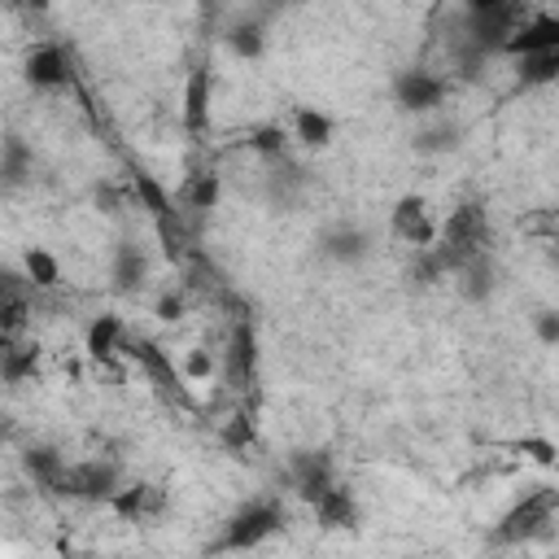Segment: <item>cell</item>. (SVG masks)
I'll list each match as a JSON object with an SVG mask.
<instances>
[{
  "instance_id": "7402d4cb",
  "label": "cell",
  "mask_w": 559,
  "mask_h": 559,
  "mask_svg": "<svg viewBox=\"0 0 559 559\" xmlns=\"http://www.w3.org/2000/svg\"><path fill=\"white\" fill-rule=\"evenodd\" d=\"M218 197H223V179H218L214 170H197V175L183 183V201H188L192 210H214Z\"/></svg>"
},
{
  "instance_id": "f546056e",
  "label": "cell",
  "mask_w": 559,
  "mask_h": 559,
  "mask_svg": "<svg viewBox=\"0 0 559 559\" xmlns=\"http://www.w3.org/2000/svg\"><path fill=\"white\" fill-rule=\"evenodd\" d=\"M533 332L542 345H559V310H537L533 314Z\"/></svg>"
},
{
  "instance_id": "e0dca14e",
  "label": "cell",
  "mask_w": 559,
  "mask_h": 559,
  "mask_svg": "<svg viewBox=\"0 0 559 559\" xmlns=\"http://www.w3.org/2000/svg\"><path fill=\"white\" fill-rule=\"evenodd\" d=\"M293 131H297V140L306 144V148H328L332 144V135H336V122L323 114V109H297V118H293Z\"/></svg>"
},
{
  "instance_id": "ac0fdd59",
  "label": "cell",
  "mask_w": 559,
  "mask_h": 559,
  "mask_svg": "<svg viewBox=\"0 0 559 559\" xmlns=\"http://www.w3.org/2000/svg\"><path fill=\"white\" fill-rule=\"evenodd\" d=\"M22 271H26V280H31V288H57V284H61V262H57V253L44 249V245H31V249L22 253Z\"/></svg>"
},
{
  "instance_id": "ba28073f",
  "label": "cell",
  "mask_w": 559,
  "mask_h": 559,
  "mask_svg": "<svg viewBox=\"0 0 559 559\" xmlns=\"http://www.w3.org/2000/svg\"><path fill=\"white\" fill-rule=\"evenodd\" d=\"M22 70H26V83L39 87V92H61V87L70 83V61H66V52H61L57 44L31 48Z\"/></svg>"
},
{
  "instance_id": "d6986e66",
  "label": "cell",
  "mask_w": 559,
  "mask_h": 559,
  "mask_svg": "<svg viewBox=\"0 0 559 559\" xmlns=\"http://www.w3.org/2000/svg\"><path fill=\"white\" fill-rule=\"evenodd\" d=\"M131 358H135L162 389H175V384H179V371H175V362L162 354V345H153V341H131Z\"/></svg>"
},
{
  "instance_id": "8992f818",
  "label": "cell",
  "mask_w": 559,
  "mask_h": 559,
  "mask_svg": "<svg viewBox=\"0 0 559 559\" xmlns=\"http://www.w3.org/2000/svg\"><path fill=\"white\" fill-rule=\"evenodd\" d=\"M389 223H393V231H397L406 245H415V249H432V245H437V236H441V227L428 218V201H424L419 192L397 197V205H393Z\"/></svg>"
},
{
  "instance_id": "4fadbf2b",
  "label": "cell",
  "mask_w": 559,
  "mask_h": 559,
  "mask_svg": "<svg viewBox=\"0 0 559 559\" xmlns=\"http://www.w3.org/2000/svg\"><path fill=\"white\" fill-rule=\"evenodd\" d=\"M83 345H87V354H92L96 362H109L114 349L122 345V314H96V319L87 323Z\"/></svg>"
},
{
  "instance_id": "484cf974",
  "label": "cell",
  "mask_w": 559,
  "mask_h": 559,
  "mask_svg": "<svg viewBox=\"0 0 559 559\" xmlns=\"http://www.w3.org/2000/svg\"><path fill=\"white\" fill-rule=\"evenodd\" d=\"M253 358H258V345H253V328L249 323H240L236 332H231V376H249V367H253Z\"/></svg>"
},
{
  "instance_id": "8fae6325",
  "label": "cell",
  "mask_w": 559,
  "mask_h": 559,
  "mask_svg": "<svg viewBox=\"0 0 559 559\" xmlns=\"http://www.w3.org/2000/svg\"><path fill=\"white\" fill-rule=\"evenodd\" d=\"M323 253H328L332 262H362V258L371 253V236H367L362 227L341 223V227L323 231Z\"/></svg>"
},
{
  "instance_id": "5b68a950",
  "label": "cell",
  "mask_w": 559,
  "mask_h": 559,
  "mask_svg": "<svg viewBox=\"0 0 559 559\" xmlns=\"http://www.w3.org/2000/svg\"><path fill=\"white\" fill-rule=\"evenodd\" d=\"M393 100L406 114H432L445 100V79H437L432 70H402L393 79Z\"/></svg>"
},
{
  "instance_id": "d4e9b609",
  "label": "cell",
  "mask_w": 559,
  "mask_h": 559,
  "mask_svg": "<svg viewBox=\"0 0 559 559\" xmlns=\"http://www.w3.org/2000/svg\"><path fill=\"white\" fill-rule=\"evenodd\" d=\"M0 175H4V183H9V188H17V183L31 175V148H26L17 135H9V140H4V162H0Z\"/></svg>"
},
{
  "instance_id": "7a4b0ae2",
  "label": "cell",
  "mask_w": 559,
  "mask_h": 559,
  "mask_svg": "<svg viewBox=\"0 0 559 559\" xmlns=\"http://www.w3.org/2000/svg\"><path fill=\"white\" fill-rule=\"evenodd\" d=\"M555 511H559V489H546V485H537L528 498H520L502 520H498V528L489 533V542L493 546H515V542H528V537H537V533H546V524L555 520Z\"/></svg>"
},
{
  "instance_id": "9c48e42d",
  "label": "cell",
  "mask_w": 559,
  "mask_h": 559,
  "mask_svg": "<svg viewBox=\"0 0 559 559\" xmlns=\"http://www.w3.org/2000/svg\"><path fill=\"white\" fill-rule=\"evenodd\" d=\"M546 48H559V13H537L528 22H520L511 31V39L502 44L507 57H524V52H546Z\"/></svg>"
},
{
  "instance_id": "2e32d148",
  "label": "cell",
  "mask_w": 559,
  "mask_h": 559,
  "mask_svg": "<svg viewBox=\"0 0 559 559\" xmlns=\"http://www.w3.org/2000/svg\"><path fill=\"white\" fill-rule=\"evenodd\" d=\"M22 467L44 485V489H57V480L66 476V459H61V450L57 445H31L26 454H22Z\"/></svg>"
},
{
  "instance_id": "f1b7e54d",
  "label": "cell",
  "mask_w": 559,
  "mask_h": 559,
  "mask_svg": "<svg viewBox=\"0 0 559 559\" xmlns=\"http://www.w3.org/2000/svg\"><path fill=\"white\" fill-rule=\"evenodd\" d=\"M515 445H520L528 459L546 463V467H550V463H559V445H555V441H542V437H524V441H515Z\"/></svg>"
},
{
  "instance_id": "836d02e7",
  "label": "cell",
  "mask_w": 559,
  "mask_h": 559,
  "mask_svg": "<svg viewBox=\"0 0 559 559\" xmlns=\"http://www.w3.org/2000/svg\"><path fill=\"white\" fill-rule=\"evenodd\" d=\"M223 441L231 445V450H240V445H249L253 441V428H249V419H236L227 432H223Z\"/></svg>"
},
{
  "instance_id": "cb8c5ba5",
  "label": "cell",
  "mask_w": 559,
  "mask_h": 559,
  "mask_svg": "<svg viewBox=\"0 0 559 559\" xmlns=\"http://www.w3.org/2000/svg\"><path fill=\"white\" fill-rule=\"evenodd\" d=\"M227 48H231L236 57H245V61H258L262 48H266V35H262L258 22H236V26L227 31Z\"/></svg>"
},
{
  "instance_id": "83f0119b",
  "label": "cell",
  "mask_w": 559,
  "mask_h": 559,
  "mask_svg": "<svg viewBox=\"0 0 559 559\" xmlns=\"http://www.w3.org/2000/svg\"><path fill=\"white\" fill-rule=\"evenodd\" d=\"M31 367H35V349H26V354L4 349V380H9V384H17V380H22Z\"/></svg>"
},
{
  "instance_id": "ffe728a7",
  "label": "cell",
  "mask_w": 559,
  "mask_h": 559,
  "mask_svg": "<svg viewBox=\"0 0 559 559\" xmlns=\"http://www.w3.org/2000/svg\"><path fill=\"white\" fill-rule=\"evenodd\" d=\"M109 507H114L122 520H140V515H148V511L162 507V493H157L153 485H131V489H118V493L109 498Z\"/></svg>"
},
{
  "instance_id": "6da1fadb",
  "label": "cell",
  "mask_w": 559,
  "mask_h": 559,
  "mask_svg": "<svg viewBox=\"0 0 559 559\" xmlns=\"http://www.w3.org/2000/svg\"><path fill=\"white\" fill-rule=\"evenodd\" d=\"M485 245H489V214H485L480 201H467V205H459V210L445 218V227H441L432 253L441 258V266H445V275H450V271L467 266L476 253H489Z\"/></svg>"
},
{
  "instance_id": "5bb4252c",
  "label": "cell",
  "mask_w": 559,
  "mask_h": 559,
  "mask_svg": "<svg viewBox=\"0 0 559 559\" xmlns=\"http://www.w3.org/2000/svg\"><path fill=\"white\" fill-rule=\"evenodd\" d=\"M454 280H459V293L467 301H489L493 297V262H489V253H476L467 266L454 271Z\"/></svg>"
},
{
  "instance_id": "3957f363",
  "label": "cell",
  "mask_w": 559,
  "mask_h": 559,
  "mask_svg": "<svg viewBox=\"0 0 559 559\" xmlns=\"http://www.w3.org/2000/svg\"><path fill=\"white\" fill-rule=\"evenodd\" d=\"M284 528V511L275 507V502H266V498H253V502H245L231 520H227V528H223V550H253V546H262L271 533H280Z\"/></svg>"
},
{
  "instance_id": "603a6c76",
  "label": "cell",
  "mask_w": 559,
  "mask_h": 559,
  "mask_svg": "<svg viewBox=\"0 0 559 559\" xmlns=\"http://www.w3.org/2000/svg\"><path fill=\"white\" fill-rule=\"evenodd\" d=\"M131 188H135L140 205H144L153 218H166V214H170V192H166L148 170H135V175H131Z\"/></svg>"
},
{
  "instance_id": "e575fe53",
  "label": "cell",
  "mask_w": 559,
  "mask_h": 559,
  "mask_svg": "<svg viewBox=\"0 0 559 559\" xmlns=\"http://www.w3.org/2000/svg\"><path fill=\"white\" fill-rule=\"evenodd\" d=\"M92 197H96V205H100L105 214H114V210H118V188H114V183H96V192H92Z\"/></svg>"
},
{
  "instance_id": "7c38bea8",
  "label": "cell",
  "mask_w": 559,
  "mask_h": 559,
  "mask_svg": "<svg viewBox=\"0 0 559 559\" xmlns=\"http://www.w3.org/2000/svg\"><path fill=\"white\" fill-rule=\"evenodd\" d=\"M314 515H319L323 528H354V524H358V502H354L349 489L332 485V489L314 502Z\"/></svg>"
},
{
  "instance_id": "4dcf8cb0",
  "label": "cell",
  "mask_w": 559,
  "mask_h": 559,
  "mask_svg": "<svg viewBox=\"0 0 559 559\" xmlns=\"http://www.w3.org/2000/svg\"><path fill=\"white\" fill-rule=\"evenodd\" d=\"M253 148H258V153H266V157L284 153V131H280V127H262V131L253 135Z\"/></svg>"
},
{
  "instance_id": "9a60e30c",
  "label": "cell",
  "mask_w": 559,
  "mask_h": 559,
  "mask_svg": "<svg viewBox=\"0 0 559 559\" xmlns=\"http://www.w3.org/2000/svg\"><path fill=\"white\" fill-rule=\"evenodd\" d=\"M515 79H520V87H546V83H555L559 79V48L515 57Z\"/></svg>"
},
{
  "instance_id": "8d00e7d4",
  "label": "cell",
  "mask_w": 559,
  "mask_h": 559,
  "mask_svg": "<svg viewBox=\"0 0 559 559\" xmlns=\"http://www.w3.org/2000/svg\"><path fill=\"white\" fill-rule=\"evenodd\" d=\"M48 4L52 0H26V9H35V13H48Z\"/></svg>"
},
{
  "instance_id": "d590c367",
  "label": "cell",
  "mask_w": 559,
  "mask_h": 559,
  "mask_svg": "<svg viewBox=\"0 0 559 559\" xmlns=\"http://www.w3.org/2000/svg\"><path fill=\"white\" fill-rule=\"evenodd\" d=\"M515 0H467V13H489V9H507Z\"/></svg>"
},
{
  "instance_id": "1f68e13d",
  "label": "cell",
  "mask_w": 559,
  "mask_h": 559,
  "mask_svg": "<svg viewBox=\"0 0 559 559\" xmlns=\"http://www.w3.org/2000/svg\"><path fill=\"white\" fill-rule=\"evenodd\" d=\"M210 371H214V358H210L205 349H192V354L183 358V376H188V380H205Z\"/></svg>"
},
{
  "instance_id": "d6a6232c",
  "label": "cell",
  "mask_w": 559,
  "mask_h": 559,
  "mask_svg": "<svg viewBox=\"0 0 559 559\" xmlns=\"http://www.w3.org/2000/svg\"><path fill=\"white\" fill-rule=\"evenodd\" d=\"M153 314H157L162 323H175V319L183 314V297H175V293H166V297H157V306H153Z\"/></svg>"
},
{
  "instance_id": "44dd1931",
  "label": "cell",
  "mask_w": 559,
  "mask_h": 559,
  "mask_svg": "<svg viewBox=\"0 0 559 559\" xmlns=\"http://www.w3.org/2000/svg\"><path fill=\"white\" fill-rule=\"evenodd\" d=\"M144 275H148V262H144L140 245L118 240V249H114V280H118V288H135V284H144Z\"/></svg>"
},
{
  "instance_id": "4316f807",
  "label": "cell",
  "mask_w": 559,
  "mask_h": 559,
  "mask_svg": "<svg viewBox=\"0 0 559 559\" xmlns=\"http://www.w3.org/2000/svg\"><path fill=\"white\" fill-rule=\"evenodd\" d=\"M459 144V127H432L415 135V153H450Z\"/></svg>"
},
{
  "instance_id": "277c9868",
  "label": "cell",
  "mask_w": 559,
  "mask_h": 559,
  "mask_svg": "<svg viewBox=\"0 0 559 559\" xmlns=\"http://www.w3.org/2000/svg\"><path fill=\"white\" fill-rule=\"evenodd\" d=\"M57 493L66 498H100L109 502L118 493V467L105 459H87V463H70L66 476L57 480Z\"/></svg>"
},
{
  "instance_id": "30bf717a",
  "label": "cell",
  "mask_w": 559,
  "mask_h": 559,
  "mask_svg": "<svg viewBox=\"0 0 559 559\" xmlns=\"http://www.w3.org/2000/svg\"><path fill=\"white\" fill-rule=\"evenodd\" d=\"M210 96H214V79L205 66H197L183 83V127L188 131H205L210 122Z\"/></svg>"
},
{
  "instance_id": "52a82bcc",
  "label": "cell",
  "mask_w": 559,
  "mask_h": 559,
  "mask_svg": "<svg viewBox=\"0 0 559 559\" xmlns=\"http://www.w3.org/2000/svg\"><path fill=\"white\" fill-rule=\"evenodd\" d=\"M288 472H293V489L301 502H319L336 480H332V459L323 450H293L288 454Z\"/></svg>"
}]
</instances>
